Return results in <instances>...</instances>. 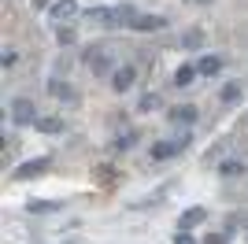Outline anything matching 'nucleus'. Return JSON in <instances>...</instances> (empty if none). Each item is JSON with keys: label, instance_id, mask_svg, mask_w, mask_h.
<instances>
[{"label": "nucleus", "instance_id": "obj_24", "mask_svg": "<svg viewBox=\"0 0 248 244\" xmlns=\"http://www.w3.org/2000/svg\"><path fill=\"white\" fill-rule=\"evenodd\" d=\"M186 4H207V0H186Z\"/></svg>", "mask_w": 248, "mask_h": 244}, {"label": "nucleus", "instance_id": "obj_9", "mask_svg": "<svg viewBox=\"0 0 248 244\" xmlns=\"http://www.w3.org/2000/svg\"><path fill=\"white\" fill-rule=\"evenodd\" d=\"M178 152H182V144H178V141H155L152 148H148V159L163 163V159H170V155H178Z\"/></svg>", "mask_w": 248, "mask_h": 244}, {"label": "nucleus", "instance_id": "obj_13", "mask_svg": "<svg viewBox=\"0 0 248 244\" xmlns=\"http://www.w3.org/2000/svg\"><path fill=\"white\" fill-rule=\"evenodd\" d=\"M245 174V163L237 159V155H230V159L218 163V178H241Z\"/></svg>", "mask_w": 248, "mask_h": 244}, {"label": "nucleus", "instance_id": "obj_16", "mask_svg": "<svg viewBox=\"0 0 248 244\" xmlns=\"http://www.w3.org/2000/svg\"><path fill=\"white\" fill-rule=\"evenodd\" d=\"M37 130L41 133H63L67 126H63V119H56V115H41V119H37Z\"/></svg>", "mask_w": 248, "mask_h": 244}, {"label": "nucleus", "instance_id": "obj_21", "mask_svg": "<svg viewBox=\"0 0 248 244\" xmlns=\"http://www.w3.org/2000/svg\"><path fill=\"white\" fill-rule=\"evenodd\" d=\"M204 244H230V233H207Z\"/></svg>", "mask_w": 248, "mask_h": 244}, {"label": "nucleus", "instance_id": "obj_23", "mask_svg": "<svg viewBox=\"0 0 248 244\" xmlns=\"http://www.w3.org/2000/svg\"><path fill=\"white\" fill-rule=\"evenodd\" d=\"M15 60H19V52H15V48L4 52V67H15Z\"/></svg>", "mask_w": 248, "mask_h": 244}, {"label": "nucleus", "instance_id": "obj_1", "mask_svg": "<svg viewBox=\"0 0 248 244\" xmlns=\"http://www.w3.org/2000/svg\"><path fill=\"white\" fill-rule=\"evenodd\" d=\"M82 60L89 63V71H93V74H108V78L115 74V63H111V56H108L104 45H89V48L82 52Z\"/></svg>", "mask_w": 248, "mask_h": 244}, {"label": "nucleus", "instance_id": "obj_8", "mask_svg": "<svg viewBox=\"0 0 248 244\" xmlns=\"http://www.w3.org/2000/svg\"><path fill=\"white\" fill-rule=\"evenodd\" d=\"M197 119H200L197 104H178V107H170V122H174V126H182V130H189Z\"/></svg>", "mask_w": 248, "mask_h": 244}, {"label": "nucleus", "instance_id": "obj_15", "mask_svg": "<svg viewBox=\"0 0 248 244\" xmlns=\"http://www.w3.org/2000/svg\"><path fill=\"white\" fill-rule=\"evenodd\" d=\"M26 211L30 214H52V211H60V200H30Z\"/></svg>", "mask_w": 248, "mask_h": 244}, {"label": "nucleus", "instance_id": "obj_17", "mask_svg": "<svg viewBox=\"0 0 248 244\" xmlns=\"http://www.w3.org/2000/svg\"><path fill=\"white\" fill-rule=\"evenodd\" d=\"M218 100H222V104H233V100H241V85H237L233 78H230V81H222V89H218Z\"/></svg>", "mask_w": 248, "mask_h": 244}, {"label": "nucleus", "instance_id": "obj_10", "mask_svg": "<svg viewBox=\"0 0 248 244\" xmlns=\"http://www.w3.org/2000/svg\"><path fill=\"white\" fill-rule=\"evenodd\" d=\"M197 63H182L174 71V78H170V85H178V89H186V85H193V78H197Z\"/></svg>", "mask_w": 248, "mask_h": 244}, {"label": "nucleus", "instance_id": "obj_6", "mask_svg": "<svg viewBox=\"0 0 248 244\" xmlns=\"http://www.w3.org/2000/svg\"><path fill=\"white\" fill-rule=\"evenodd\" d=\"M200 222H207V211H204V207H186V211L178 214V233H193Z\"/></svg>", "mask_w": 248, "mask_h": 244}, {"label": "nucleus", "instance_id": "obj_20", "mask_svg": "<svg viewBox=\"0 0 248 244\" xmlns=\"http://www.w3.org/2000/svg\"><path fill=\"white\" fill-rule=\"evenodd\" d=\"M155 107H159V92H145V96H141V100H137V111H155Z\"/></svg>", "mask_w": 248, "mask_h": 244}, {"label": "nucleus", "instance_id": "obj_14", "mask_svg": "<svg viewBox=\"0 0 248 244\" xmlns=\"http://www.w3.org/2000/svg\"><path fill=\"white\" fill-rule=\"evenodd\" d=\"M74 41H78V30H74V22H71V26H56V45H60V48H71Z\"/></svg>", "mask_w": 248, "mask_h": 244}, {"label": "nucleus", "instance_id": "obj_19", "mask_svg": "<svg viewBox=\"0 0 248 244\" xmlns=\"http://www.w3.org/2000/svg\"><path fill=\"white\" fill-rule=\"evenodd\" d=\"M134 144H137V133L126 130V133H119V137L111 141V148H115V152H126V148H134Z\"/></svg>", "mask_w": 248, "mask_h": 244}, {"label": "nucleus", "instance_id": "obj_5", "mask_svg": "<svg viewBox=\"0 0 248 244\" xmlns=\"http://www.w3.org/2000/svg\"><path fill=\"white\" fill-rule=\"evenodd\" d=\"M163 26H167V19L163 15H152V11H137L130 19V30H137V33H152V30H163Z\"/></svg>", "mask_w": 248, "mask_h": 244}, {"label": "nucleus", "instance_id": "obj_12", "mask_svg": "<svg viewBox=\"0 0 248 244\" xmlns=\"http://www.w3.org/2000/svg\"><path fill=\"white\" fill-rule=\"evenodd\" d=\"M48 92H52V96H56V100H74V96H78V92H74V85H71V81H56V78H52L48 81Z\"/></svg>", "mask_w": 248, "mask_h": 244}, {"label": "nucleus", "instance_id": "obj_18", "mask_svg": "<svg viewBox=\"0 0 248 244\" xmlns=\"http://www.w3.org/2000/svg\"><path fill=\"white\" fill-rule=\"evenodd\" d=\"M182 48H189V52L204 48V30H186L182 33Z\"/></svg>", "mask_w": 248, "mask_h": 244}, {"label": "nucleus", "instance_id": "obj_22", "mask_svg": "<svg viewBox=\"0 0 248 244\" xmlns=\"http://www.w3.org/2000/svg\"><path fill=\"white\" fill-rule=\"evenodd\" d=\"M170 244H197V237H193V233H174Z\"/></svg>", "mask_w": 248, "mask_h": 244}, {"label": "nucleus", "instance_id": "obj_2", "mask_svg": "<svg viewBox=\"0 0 248 244\" xmlns=\"http://www.w3.org/2000/svg\"><path fill=\"white\" fill-rule=\"evenodd\" d=\"M37 119H41V115H37L30 96H15V100H11V122H15V126H37Z\"/></svg>", "mask_w": 248, "mask_h": 244}, {"label": "nucleus", "instance_id": "obj_11", "mask_svg": "<svg viewBox=\"0 0 248 244\" xmlns=\"http://www.w3.org/2000/svg\"><path fill=\"white\" fill-rule=\"evenodd\" d=\"M197 71L204 74V78H218V74H222V56H204V60L197 63Z\"/></svg>", "mask_w": 248, "mask_h": 244}, {"label": "nucleus", "instance_id": "obj_4", "mask_svg": "<svg viewBox=\"0 0 248 244\" xmlns=\"http://www.w3.org/2000/svg\"><path fill=\"white\" fill-rule=\"evenodd\" d=\"M48 163H52L48 155H33V159H26L19 170L11 174V178H15V182H30V178H41V174L48 170Z\"/></svg>", "mask_w": 248, "mask_h": 244}, {"label": "nucleus", "instance_id": "obj_7", "mask_svg": "<svg viewBox=\"0 0 248 244\" xmlns=\"http://www.w3.org/2000/svg\"><path fill=\"white\" fill-rule=\"evenodd\" d=\"M134 81H137V71H134V67H126V63H123V67H115V74H111V89L119 92V96L134 89Z\"/></svg>", "mask_w": 248, "mask_h": 244}, {"label": "nucleus", "instance_id": "obj_3", "mask_svg": "<svg viewBox=\"0 0 248 244\" xmlns=\"http://www.w3.org/2000/svg\"><path fill=\"white\" fill-rule=\"evenodd\" d=\"M48 19L56 22V26H71V22L78 19V0H52Z\"/></svg>", "mask_w": 248, "mask_h": 244}]
</instances>
